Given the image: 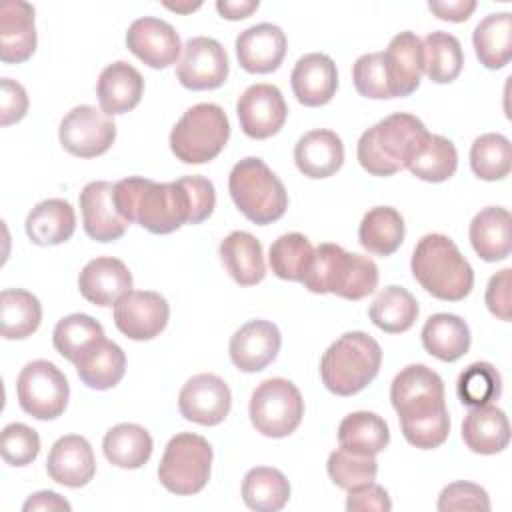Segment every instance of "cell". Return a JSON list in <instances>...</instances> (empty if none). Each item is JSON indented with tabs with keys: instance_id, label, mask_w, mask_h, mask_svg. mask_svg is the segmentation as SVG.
Masks as SVG:
<instances>
[{
	"instance_id": "cell-1",
	"label": "cell",
	"mask_w": 512,
	"mask_h": 512,
	"mask_svg": "<svg viewBox=\"0 0 512 512\" xmlns=\"http://www.w3.org/2000/svg\"><path fill=\"white\" fill-rule=\"evenodd\" d=\"M114 204L128 224L138 222L152 234H170L190 224V200L180 178L176 182L122 178L114 184Z\"/></svg>"
},
{
	"instance_id": "cell-2",
	"label": "cell",
	"mask_w": 512,
	"mask_h": 512,
	"mask_svg": "<svg viewBox=\"0 0 512 512\" xmlns=\"http://www.w3.org/2000/svg\"><path fill=\"white\" fill-rule=\"evenodd\" d=\"M428 134L414 114L394 112L360 136L358 162L372 176H392L408 166Z\"/></svg>"
},
{
	"instance_id": "cell-3",
	"label": "cell",
	"mask_w": 512,
	"mask_h": 512,
	"mask_svg": "<svg viewBox=\"0 0 512 512\" xmlns=\"http://www.w3.org/2000/svg\"><path fill=\"white\" fill-rule=\"evenodd\" d=\"M412 276L434 298L458 302L474 286V270L454 240L444 234H426L418 240L410 260Z\"/></svg>"
},
{
	"instance_id": "cell-4",
	"label": "cell",
	"mask_w": 512,
	"mask_h": 512,
	"mask_svg": "<svg viewBox=\"0 0 512 512\" xmlns=\"http://www.w3.org/2000/svg\"><path fill=\"white\" fill-rule=\"evenodd\" d=\"M302 284L314 294L362 300L378 286V266L368 256L346 252L338 244L324 242L314 248Z\"/></svg>"
},
{
	"instance_id": "cell-5",
	"label": "cell",
	"mask_w": 512,
	"mask_h": 512,
	"mask_svg": "<svg viewBox=\"0 0 512 512\" xmlns=\"http://www.w3.org/2000/svg\"><path fill=\"white\" fill-rule=\"evenodd\" d=\"M382 364L380 344L366 332H346L328 346L320 360L322 384L336 396L364 390Z\"/></svg>"
},
{
	"instance_id": "cell-6",
	"label": "cell",
	"mask_w": 512,
	"mask_h": 512,
	"mask_svg": "<svg viewBox=\"0 0 512 512\" xmlns=\"http://www.w3.org/2000/svg\"><path fill=\"white\" fill-rule=\"evenodd\" d=\"M228 190L236 208L254 224L266 226L280 220L288 208L282 180L260 158L248 156L234 164Z\"/></svg>"
},
{
	"instance_id": "cell-7",
	"label": "cell",
	"mask_w": 512,
	"mask_h": 512,
	"mask_svg": "<svg viewBox=\"0 0 512 512\" xmlns=\"http://www.w3.org/2000/svg\"><path fill=\"white\" fill-rule=\"evenodd\" d=\"M230 138L226 112L212 102L188 108L170 132V150L184 164L214 160Z\"/></svg>"
},
{
	"instance_id": "cell-8",
	"label": "cell",
	"mask_w": 512,
	"mask_h": 512,
	"mask_svg": "<svg viewBox=\"0 0 512 512\" xmlns=\"http://www.w3.org/2000/svg\"><path fill=\"white\" fill-rule=\"evenodd\" d=\"M210 468L212 446L208 440L192 432H180L172 436L164 448L158 480L168 492L190 496L208 484Z\"/></svg>"
},
{
	"instance_id": "cell-9",
	"label": "cell",
	"mask_w": 512,
	"mask_h": 512,
	"mask_svg": "<svg viewBox=\"0 0 512 512\" xmlns=\"http://www.w3.org/2000/svg\"><path fill=\"white\" fill-rule=\"evenodd\" d=\"M248 412L256 432L268 438H284L300 426L304 400L290 380L268 378L252 392Z\"/></svg>"
},
{
	"instance_id": "cell-10",
	"label": "cell",
	"mask_w": 512,
	"mask_h": 512,
	"mask_svg": "<svg viewBox=\"0 0 512 512\" xmlns=\"http://www.w3.org/2000/svg\"><path fill=\"white\" fill-rule=\"evenodd\" d=\"M16 394L26 414L36 420H54L66 410L70 386L52 362L32 360L18 374Z\"/></svg>"
},
{
	"instance_id": "cell-11",
	"label": "cell",
	"mask_w": 512,
	"mask_h": 512,
	"mask_svg": "<svg viewBox=\"0 0 512 512\" xmlns=\"http://www.w3.org/2000/svg\"><path fill=\"white\" fill-rule=\"evenodd\" d=\"M390 400L400 424L434 416L446 410L444 382L432 368L424 364H410L394 376Z\"/></svg>"
},
{
	"instance_id": "cell-12",
	"label": "cell",
	"mask_w": 512,
	"mask_h": 512,
	"mask_svg": "<svg viewBox=\"0 0 512 512\" xmlns=\"http://www.w3.org/2000/svg\"><path fill=\"white\" fill-rule=\"evenodd\" d=\"M60 144L66 152L78 158H96L114 144L116 124L102 108L76 106L60 122Z\"/></svg>"
},
{
	"instance_id": "cell-13",
	"label": "cell",
	"mask_w": 512,
	"mask_h": 512,
	"mask_svg": "<svg viewBox=\"0 0 512 512\" xmlns=\"http://www.w3.org/2000/svg\"><path fill=\"white\" fill-rule=\"evenodd\" d=\"M230 62L222 44L208 36L190 38L176 68L180 84L188 90H214L228 78Z\"/></svg>"
},
{
	"instance_id": "cell-14",
	"label": "cell",
	"mask_w": 512,
	"mask_h": 512,
	"mask_svg": "<svg viewBox=\"0 0 512 512\" xmlns=\"http://www.w3.org/2000/svg\"><path fill=\"white\" fill-rule=\"evenodd\" d=\"M170 306L152 290H130L114 304V324L130 340H152L168 324Z\"/></svg>"
},
{
	"instance_id": "cell-15",
	"label": "cell",
	"mask_w": 512,
	"mask_h": 512,
	"mask_svg": "<svg viewBox=\"0 0 512 512\" xmlns=\"http://www.w3.org/2000/svg\"><path fill=\"white\" fill-rule=\"evenodd\" d=\"M236 114L246 136L266 140L278 134L284 126L288 106L282 92L274 84H252L240 94Z\"/></svg>"
},
{
	"instance_id": "cell-16",
	"label": "cell",
	"mask_w": 512,
	"mask_h": 512,
	"mask_svg": "<svg viewBox=\"0 0 512 512\" xmlns=\"http://www.w3.org/2000/svg\"><path fill=\"white\" fill-rule=\"evenodd\" d=\"M232 406L228 384L216 374H196L182 386L178 394L180 414L202 426L220 424Z\"/></svg>"
},
{
	"instance_id": "cell-17",
	"label": "cell",
	"mask_w": 512,
	"mask_h": 512,
	"mask_svg": "<svg viewBox=\"0 0 512 512\" xmlns=\"http://www.w3.org/2000/svg\"><path fill=\"white\" fill-rule=\"evenodd\" d=\"M128 50L150 68H168L180 56V36L166 20L144 16L130 24L126 32Z\"/></svg>"
},
{
	"instance_id": "cell-18",
	"label": "cell",
	"mask_w": 512,
	"mask_h": 512,
	"mask_svg": "<svg viewBox=\"0 0 512 512\" xmlns=\"http://www.w3.org/2000/svg\"><path fill=\"white\" fill-rule=\"evenodd\" d=\"M84 232L96 242H112L126 234L128 222L114 204V184L106 180L88 182L80 192Z\"/></svg>"
},
{
	"instance_id": "cell-19",
	"label": "cell",
	"mask_w": 512,
	"mask_h": 512,
	"mask_svg": "<svg viewBox=\"0 0 512 512\" xmlns=\"http://www.w3.org/2000/svg\"><path fill=\"white\" fill-rule=\"evenodd\" d=\"M280 330L268 320H250L230 338V360L242 372L264 370L280 352Z\"/></svg>"
},
{
	"instance_id": "cell-20",
	"label": "cell",
	"mask_w": 512,
	"mask_h": 512,
	"mask_svg": "<svg viewBox=\"0 0 512 512\" xmlns=\"http://www.w3.org/2000/svg\"><path fill=\"white\" fill-rule=\"evenodd\" d=\"M286 54V34L280 26L260 22L236 38V58L250 74H270L280 68Z\"/></svg>"
},
{
	"instance_id": "cell-21",
	"label": "cell",
	"mask_w": 512,
	"mask_h": 512,
	"mask_svg": "<svg viewBox=\"0 0 512 512\" xmlns=\"http://www.w3.org/2000/svg\"><path fill=\"white\" fill-rule=\"evenodd\" d=\"M46 472L54 482L62 486H86L96 472V460L90 442L78 434L58 438L48 452Z\"/></svg>"
},
{
	"instance_id": "cell-22",
	"label": "cell",
	"mask_w": 512,
	"mask_h": 512,
	"mask_svg": "<svg viewBox=\"0 0 512 512\" xmlns=\"http://www.w3.org/2000/svg\"><path fill=\"white\" fill-rule=\"evenodd\" d=\"M36 50L34 6L24 0H6L0 6V60L26 62Z\"/></svg>"
},
{
	"instance_id": "cell-23",
	"label": "cell",
	"mask_w": 512,
	"mask_h": 512,
	"mask_svg": "<svg viewBox=\"0 0 512 512\" xmlns=\"http://www.w3.org/2000/svg\"><path fill=\"white\" fill-rule=\"evenodd\" d=\"M292 92L304 106L318 108L332 100L338 88V70L330 56L322 52L304 54L290 76Z\"/></svg>"
},
{
	"instance_id": "cell-24",
	"label": "cell",
	"mask_w": 512,
	"mask_h": 512,
	"mask_svg": "<svg viewBox=\"0 0 512 512\" xmlns=\"http://www.w3.org/2000/svg\"><path fill=\"white\" fill-rule=\"evenodd\" d=\"M78 288L88 302L96 306H114L132 290V274L122 260L98 256L82 268Z\"/></svg>"
},
{
	"instance_id": "cell-25",
	"label": "cell",
	"mask_w": 512,
	"mask_h": 512,
	"mask_svg": "<svg viewBox=\"0 0 512 512\" xmlns=\"http://www.w3.org/2000/svg\"><path fill=\"white\" fill-rule=\"evenodd\" d=\"M294 162L298 170L308 178H328L336 174L344 164V144L332 130H310L296 142Z\"/></svg>"
},
{
	"instance_id": "cell-26",
	"label": "cell",
	"mask_w": 512,
	"mask_h": 512,
	"mask_svg": "<svg viewBox=\"0 0 512 512\" xmlns=\"http://www.w3.org/2000/svg\"><path fill=\"white\" fill-rule=\"evenodd\" d=\"M384 60L392 98H402L416 92V88L420 86V76L424 72L422 40L410 30L396 34L384 52Z\"/></svg>"
},
{
	"instance_id": "cell-27",
	"label": "cell",
	"mask_w": 512,
	"mask_h": 512,
	"mask_svg": "<svg viewBox=\"0 0 512 512\" xmlns=\"http://www.w3.org/2000/svg\"><path fill=\"white\" fill-rule=\"evenodd\" d=\"M96 92L100 108L108 116L124 114L138 106L144 94V78L132 64L118 60L100 72Z\"/></svg>"
},
{
	"instance_id": "cell-28",
	"label": "cell",
	"mask_w": 512,
	"mask_h": 512,
	"mask_svg": "<svg viewBox=\"0 0 512 512\" xmlns=\"http://www.w3.org/2000/svg\"><path fill=\"white\" fill-rule=\"evenodd\" d=\"M512 216L502 206L480 210L470 222V244L484 262H498L510 256L512 250Z\"/></svg>"
},
{
	"instance_id": "cell-29",
	"label": "cell",
	"mask_w": 512,
	"mask_h": 512,
	"mask_svg": "<svg viewBox=\"0 0 512 512\" xmlns=\"http://www.w3.org/2000/svg\"><path fill=\"white\" fill-rule=\"evenodd\" d=\"M462 440L476 454L502 452L510 442L508 416L492 404L472 408L462 422Z\"/></svg>"
},
{
	"instance_id": "cell-30",
	"label": "cell",
	"mask_w": 512,
	"mask_h": 512,
	"mask_svg": "<svg viewBox=\"0 0 512 512\" xmlns=\"http://www.w3.org/2000/svg\"><path fill=\"white\" fill-rule=\"evenodd\" d=\"M220 258L228 274L240 286H254L266 276L262 244L250 232H230L220 242Z\"/></svg>"
},
{
	"instance_id": "cell-31",
	"label": "cell",
	"mask_w": 512,
	"mask_h": 512,
	"mask_svg": "<svg viewBox=\"0 0 512 512\" xmlns=\"http://www.w3.org/2000/svg\"><path fill=\"white\" fill-rule=\"evenodd\" d=\"M76 214L70 202L48 198L38 202L26 218V234L38 246H56L74 234Z\"/></svg>"
},
{
	"instance_id": "cell-32",
	"label": "cell",
	"mask_w": 512,
	"mask_h": 512,
	"mask_svg": "<svg viewBox=\"0 0 512 512\" xmlns=\"http://www.w3.org/2000/svg\"><path fill=\"white\" fill-rule=\"evenodd\" d=\"M422 346L428 354L442 362H456L470 350V328L468 324L448 312L430 316L422 328Z\"/></svg>"
},
{
	"instance_id": "cell-33",
	"label": "cell",
	"mask_w": 512,
	"mask_h": 512,
	"mask_svg": "<svg viewBox=\"0 0 512 512\" xmlns=\"http://www.w3.org/2000/svg\"><path fill=\"white\" fill-rule=\"evenodd\" d=\"M152 448L154 442L150 432L130 422L112 426L102 440L106 460L124 470H136L144 466L152 456Z\"/></svg>"
},
{
	"instance_id": "cell-34",
	"label": "cell",
	"mask_w": 512,
	"mask_h": 512,
	"mask_svg": "<svg viewBox=\"0 0 512 512\" xmlns=\"http://www.w3.org/2000/svg\"><path fill=\"white\" fill-rule=\"evenodd\" d=\"M476 58L490 70H500L512 56V14L494 12L478 22L472 34Z\"/></svg>"
},
{
	"instance_id": "cell-35",
	"label": "cell",
	"mask_w": 512,
	"mask_h": 512,
	"mask_svg": "<svg viewBox=\"0 0 512 512\" xmlns=\"http://www.w3.org/2000/svg\"><path fill=\"white\" fill-rule=\"evenodd\" d=\"M404 234V218L392 206H376L368 210L358 228L362 248L376 256L394 254L404 242Z\"/></svg>"
},
{
	"instance_id": "cell-36",
	"label": "cell",
	"mask_w": 512,
	"mask_h": 512,
	"mask_svg": "<svg viewBox=\"0 0 512 512\" xmlns=\"http://www.w3.org/2000/svg\"><path fill=\"white\" fill-rule=\"evenodd\" d=\"M42 306L38 298L20 288H6L0 294V334L6 340H22L38 330Z\"/></svg>"
},
{
	"instance_id": "cell-37",
	"label": "cell",
	"mask_w": 512,
	"mask_h": 512,
	"mask_svg": "<svg viewBox=\"0 0 512 512\" xmlns=\"http://www.w3.org/2000/svg\"><path fill=\"white\" fill-rule=\"evenodd\" d=\"M76 372L92 390L114 388L126 372L124 350L116 342L104 338L76 362Z\"/></svg>"
},
{
	"instance_id": "cell-38",
	"label": "cell",
	"mask_w": 512,
	"mask_h": 512,
	"mask_svg": "<svg viewBox=\"0 0 512 512\" xmlns=\"http://www.w3.org/2000/svg\"><path fill=\"white\" fill-rule=\"evenodd\" d=\"M416 298L402 286H386L378 292L368 308V316L374 326L386 334H400L412 328L418 318Z\"/></svg>"
},
{
	"instance_id": "cell-39",
	"label": "cell",
	"mask_w": 512,
	"mask_h": 512,
	"mask_svg": "<svg viewBox=\"0 0 512 512\" xmlns=\"http://www.w3.org/2000/svg\"><path fill=\"white\" fill-rule=\"evenodd\" d=\"M390 442V430L384 418L374 412H352L338 426V444L358 454H380Z\"/></svg>"
},
{
	"instance_id": "cell-40",
	"label": "cell",
	"mask_w": 512,
	"mask_h": 512,
	"mask_svg": "<svg viewBox=\"0 0 512 512\" xmlns=\"http://www.w3.org/2000/svg\"><path fill=\"white\" fill-rule=\"evenodd\" d=\"M288 498L290 484L280 470L256 466L246 472L242 480V500L250 510L276 512L284 508Z\"/></svg>"
},
{
	"instance_id": "cell-41",
	"label": "cell",
	"mask_w": 512,
	"mask_h": 512,
	"mask_svg": "<svg viewBox=\"0 0 512 512\" xmlns=\"http://www.w3.org/2000/svg\"><path fill=\"white\" fill-rule=\"evenodd\" d=\"M464 66L460 40L454 34L436 30L422 40V68L436 84H448L458 78Z\"/></svg>"
},
{
	"instance_id": "cell-42",
	"label": "cell",
	"mask_w": 512,
	"mask_h": 512,
	"mask_svg": "<svg viewBox=\"0 0 512 512\" xmlns=\"http://www.w3.org/2000/svg\"><path fill=\"white\" fill-rule=\"evenodd\" d=\"M102 340L104 328L88 314H68L58 320L52 332V344L56 352L74 364Z\"/></svg>"
},
{
	"instance_id": "cell-43",
	"label": "cell",
	"mask_w": 512,
	"mask_h": 512,
	"mask_svg": "<svg viewBox=\"0 0 512 512\" xmlns=\"http://www.w3.org/2000/svg\"><path fill=\"white\" fill-rule=\"evenodd\" d=\"M406 168L420 180L444 182L458 168L456 146L440 134H428Z\"/></svg>"
},
{
	"instance_id": "cell-44",
	"label": "cell",
	"mask_w": 512,
	"mask_h": 512,
	"mask_svg": "<svg viewBox=\"0 0 512 512\" xmlns=\"http://www.w3.org/2000/svg\"><path fill=\"white\" fill-rule=\"evenodd\" d=\"M314 248L310 240L300 232H288L278 236L268 252V264L272 272L290 282H302L310 262Z\"/></svg>"
},
{
	"instance_id": "cell-45",
	"label": "cell",
	"mask_w": 512,
	"mask_h": 512,
	"mask_svg": "<svg viewBox=\"0 0 512 512\" xmlns=\"http://www.w3.org/2000/svg\"><path fill=\"white\" fill-rule=\"evenodd\" d=\"M470 168L480 180L486 182L506 178L512 168L510 140L498 132L478 136L470 148Z\"/></svg>"
},
{
	"instance_id": "cell-46",
	"label": "cell",
	"mask_w": 512,
	"mask_h": 512,
	"mask_svg": "<svg viewBox=\"0 0 512 512\" xmlns=\"http://www.w3.org/2000/svg\"><path fill=\"white\" fill-rule=\"evenodd\" d=\"M502 392L500 372L490 362H474L464 368L456 382V394L464 406L490 404Z\"/></svg>"
},
{
	"instance_id": "cell-47",
	"label": "cell",
	"mask_w": 512,
	"mask_h": 512,
	"mask_svg": "<svg viewBox=\"0 0 512 512\" xmlns=\"http://www.w3.org/2000/svg\"><path fill=\"white\" fill-rule=\"evenodd\" d=\"M326 470L330 480L338 488L350 490L354 486L374 482L378 474V462L370 454H358L346 448H338L328 456Z\"/></svg>"
},
{
	"instance_id": "cell-48",
	"label": "cell",
	"mask_w": 512,
	"mask_h": 512,
	"mask_svg": "<svg viewBox=\"0 0 512 512\" xmlns=\"http://www.w3.org/2000/svg\"><path fill=\"white\" fill-rule=\"evenodd\" d=\"M352 82L360 96L372 100L392 98L384 52L362 54L352 66Z\"/></svg>"
},
{
	"instance_id": "cell-49",
	"label": "cell",
	"mask_w": 512,
	"mask_h": 512,
	"mask_svg": "<svg viewBox=\"0 0 512 512\" xmlns=\"http://www.w3.org/2000/svg\"><path fill=\"white\" fill-rule=\"evenodd\" d=\"M40 452V436L34 428L12 422L2 430V458L10 466H26L36 460Z\"/></svg>"
},
{
	"instance_id": "cell-50",
	"label": "cell",
	"mask_w": 512,
	"mask_h": 512,
	"mask_svg": "<svg viewBox=\"0 0 512 512\" xmlns=\"http://www.w3.org/2000/svg\"><path fill=\"white\" fill-rule=\"evenodd\" d=\"M400 428H402V434L408 444H412L420 450H432L446 442V438L450 434V416H448V410H444L434 416L418 418L412 422H402Z\"/></svg>"
},
{
	"instance_id": "cell-51",
	"label": "cell",
	"mask_w": 512,
	"mask_h": 512,
	"mask_svg": "<svg viewBox=\"0 0 512 512\" xmlns=\"http://www.w3.org/2000/svg\"><path fill=\"white\" fill-rule=\"evenodd\" d=\"M438 510L450 512V510H490V498L488 492L474 484V482H452L448 484L440 496H438Z\"/></svg>"
},
{
	"instance_id": "cell-52",
	"label": "cell",
	"mask_w": 512,
	"mask_h": 512,
	"mask_svg": "<svg viewBox=\"0 0 512 512\" xmlns=\"http://www.w3.org/2000/svg\"><path fill=\"white\" fill-rule=\"evenodd\" d=\"M190 200V224H200L206 220L216 206L214 184L204 176H184L180 178Z\"/></svg>"
},
{
	"instance_id": "cell-53",
	"label": "cell",
	"mask_w": 512,
	"mask_h": 512,
	"mask_svg": "<svg viewBox=\"0 0 512 512\" xmlns=\"http://www.w3.org/2000/svg\"><path fill=\"white\" fill-rule=\"evenodd\" d=\"M28 112V94L22 84L12 78L0 80V124L20 122Z\"/></svg>"
},
{
	"instance_id": "cell-54",
	"label": "cell",
	"mask_w": 512,
	"mask_h": 512,
	"mask_svg": "<svg viewBox=\"0 0 512 512\" xmlns=\"http://www.w3.org/2000/svg\"><path fill=\"white\" fill-rule=\"evenodd\" d=\"M346 510H350V512H362V510L388 512V510H392V502H390L388 492L382 486L368 482V484H360V486H354L348 490Z\"/></svg>"
},
{
	"instance_id": "cell-55",
	"label": "cell",
	"mask_w": 512,
	"mask_h": 512,
	"mask_svg": "<svg viewBox=\"0 0 512 512\" xmlns=\"http://www.w3.org/2000/svg\"><path fill=\"white\" fill-rule=\"evenodd\" d=\"M510 272V268L496 272L486 286V306L504 322L510 320Z\"/></svg>"
},
{
	"instance_id": "cell-56",
	"label": "cell",
	"mask_w": 512,
	"mask_h": 512,
	"mask_svg": "<svg viewBox=\"0 0 512 512\" xmlns=\"http://www.w3.org/2000/svg\"><path fill=\"white\" fill-rule=\"evenodd\" d=\"M428 8L434 16L448 22H466L476 10L474 0H430Z\"/></svg>"
},
{
	"instance_id": "cell-57",
	"label": "cell",
	"mask_w": 512,
	"mask_h": 512,
	"mask_svg": "<svg viewBox=\"0 0 512 512\" xmlns=\"http://www.w3.org/2000/svg\"><path fill=\"white\" fill-rule=\"evenodd\" d=\"M70 508H72L70 502L52 490H42V492L32 494L22 506L24 512H30V510H48V512L66 510V512H70Z\"/></svg>"
},
{
	"instance_id": "cell-58",
	"label": "cell",
	"mask_w": 512,
	"mask_h": 512,
	"mask_svg": "<svg viewBox=\"0 0 512 512\" xmlns=\"http://www.w3.org/2000/svg\"><path fill=\"white\" fill-rule=\"evenodd\" d=\"M258 0H218L216 10L226 20H244L254 10H258Z\"/></svg>"
},
{
	"instance_id": "cell-59",
	"label": "cell",
	"mask_w": 512,
	"mask_h": 512,
	"mask_svg": "<svg viewBox=\"0 0 512 512\" xmlns=\"http://www.w3.org/2000/svg\"><path fill=\"white\" fill-rule=\"evenodd\" d=\"M164 6L168 10H174V12H192V10L200 8V2H196V4H170V2H166Z\"/></svg>"
}]
</instances>
